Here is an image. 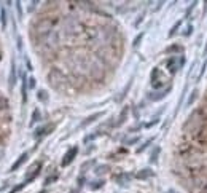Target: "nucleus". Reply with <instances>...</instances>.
Wrapping results in <instances>:
<instances>
[{"mask_svg": "<svg viewBox=\"0 0 207 193\" xmlns=\"http://www.w3.org/2000/svg\"><path fill=\"white\" fill-rule=\"evenodd\" d=\"M177 59H178V56H172V58L167 61V69H169V72H171V74L177 72V69H178V67H182L180 64H175Z\"/></svg>", "mask_w": 207, "mask_h": 193, "instance_id": "obj_3", "label": "nucleus"}, {"mask_svg": "<svg viewBox=\"0 0 207 193\" xmlns=\"http://www.w3.org/2000/svg\"><path fill=\"white\" fill-rule=\"evenodd\" d=\"M94 161H88V163H85V164H83V166H81V171H86L89 166H91V164H92Z\"/></svg>", "mask_w": 207, "mask_h": 193, "instance_id": "obj_14", "label": "nucleus"}, {"mask_svg": "<svg viewBox=\"0 0 207 193\" xmlns=\"http://www.w3.org/2000/svg\"><path fill=\"white\" fill-rule=\"evenodd\" d=\"M38 115H40V113H38V109H35V110H34V115H32V121H31V125H34L35 121H38Z\"/></svg>", "mask_w": 207, "mask_h": 193, "instance_id": "obj_8", "label": "nucleus"}, {"mask_svg": "<svg viewBox=\"0 0 207 193\" xmlns=\"http://www.w3.org/2000/svg\"><path fill=\"white\" fill-rule=\"evenodd\" d=\"M40 193H45V191H40Z\"/></svg>", "mask_w": 207, "mask_h": 193, "instance_id": "obj_18", "label": "nucleus"}, {"mask_svg": "<svg viewBox=\"0 0 207 193\" xmlns=\"http://www.w3.org/2000/svg\"><path fill=\"white\" fill-rule=\"evenodd\" d=\"M137 141H139V137H132V139H129V141H126V144H128V145H132V144H135Z\"/></svg>", "mask_w": 207, "mask_h": 193, "instance_id": "obj_15", "label": "nucleus"}, {"mask_svg": "<svg viewBox=\"0 0 207 193\" xmlns=\"http://www.w3.org/2000/svg\"><path fill=\"white\" fill-rule=\"evenodd\" d=\"M105 171H108V166H99L97 169H96V174H102Z\"/></svg>", "mask_w": 207, "mask_h": 193, "instance_id": "obj_11", "label": "nucleus"}, {"mask_svg": "<svg viewBox=\"0 0 207 193\" xmlns=\"http://www.w3.org/2000/svg\"><path fill=\"white\" fill-rule=\"evenodd\" d=\"M58 177H59V174H58V172H54L53 176H49L46 181H45V185H49V184H53V182H56V181H58Z\"/></svg>", "mask_w": 207, "mask_h": 193, "instance_id": "obj_7", "label": "nucleus"}, {"mask_svg": "<svg viewBox=\"0 0 207 193\" xmlns=\"http://www.w3.org/2000/svg\"><path fill=\"white\" fill-rule=\"evenodd\" d=\"M124 118H126V109L123 110V113H121V117H120V121H118V125H121V123L124 121Z\"/></svg>", "mask_w": 207, "mask_h": 193, "instance_id": "obj_13", "label": "nucleus"}, {"mask_svg": "<svg viewBox=\"0 0 207 193\" xmlns=\"http://www.w3.org/2000/svg\"><path fill=\"white\" fill-rule=\"evenodd\" d=\"M2 26H3V29H5V26H7V13H5V10L2 11Z\"/></svg>", "mask_w": 207, "mask_h": 193, "instance_id": "obj_12", "label": "nucleus"}, {"mask_svg": "<svg viewBox=\"0 0 207 193\" xmlns=\"http://www.w3.org/2000/svg\"><path fill=\"white\" fill-rule=\"evenodd\" d=\"M27 157H29V152H24V153H22V155H21V157H19V158H18V160L15 161V163H13V164H11V168H10V171L13 172V171H16L18 168H21V166H22V164L26 163Z\"/></svg>", "mask_w": 207, "mask_h": 193, "instance_id": "obj_2", "label": "nucleus"}, {"mask_svg": "<svg viewBox=\"0 0 207 193\" xmlns=\"http://www.w3.org/2000/svg\"><path fill=\"white\" fill-rule=\"evenodd\" d=\"M16 81V67H15V62H11V74H10V86L13 88Z\"/></svg>", "mask_w": 207, "mask_h": 193, "instance_id": "obj_6", "label": "nucleus"}, {"mask_svg": "<svg viewBox=\"0 0 207 193\" xmlns=\"http://www.w3.org/2000/svg\"><path fill=\"white\" fill-rule=\"evenodd\" d=\"M29 86H31V89L35 88V78H31V80H29Z\"/></svg>", "mask_w": 207, "mask_h": 193, "instance_id": "obj_17", "label": "nucleus"}, {"mask_svg": "<svg viewBox=\"0 0 207 193\" xmlns=\"http://www.w3.org/2000/svg\"><path fill=\"white\" fill-rule=\"evenodd\" d=\"M102 185H104V181H99V182H92L91 188H92V190H96V188H101Z\"/></svg>", "mask_w": 207, "mask_h": 193, "instance_id": "obj_10", "label": "nucleus"}, {"mask_svg": "<svg viewBox=\"0 0 207 193\" xmlns=\"http://www.w3.org/2000/svg\"><path fill=\"white\" fill-rule=\"evenodd\" d=\"M153 176H155V172L151 171V169H142L140 172L135 174L137 179H148V177H153Z\"/></svg>", "mask_w": 207, "mask_h": 193, "instance_id": "obj_5", "label": "nucleus"}, {"mask_svg": "<svg viewBox=\"0 0 207 193\" xmlns=\"http://www.w3.org/2000/svg\"><path fill=\"white\" fill-rule=\"evenodd\" d=\"M77 153H78V147H72L70 150H67V153H65L64 158H62V166H64V168L68 166V164H70V163L75 160Z\"/></svg>", "mask_w": 207, "mask_h": 193, "instance_id": "obj_1", "label": "nucleus"}, {"mask_svg": "<svg viewBox=\"0 0 207 193\" xmlns=\"http://www.w3.org/2000/svg\"><path fill=\"white\" fill-rule=\"evenodd\" d=\"M54 128V125H48V126H43V128H38L35 133H34V137L35 139H38L40 136H43V134H48V131H51Z\"/></svg>", "mask_w": 207, "mask_h": 193, "instance_id": "obj_4", "label": "nucleus"}, {"mask_svg": "<svg viewBox=\"0 0 207 193\" xmlns=\"http://www.w3.org/2000/svg\"><path fill=\"white\" fill-rule=\"evenodd\" d=\"M38 99H40V101H46V98H45V93H43V91H40V93H38Z\"/></svg>", "mask_w": 207, "mask_h": 193, "instance_id": "obj_16", "label": "nucleus"}, {"mask_svg": "<svg viewBox=\"0 0 207 193\" xmlns=\"http://www.w3.org/2000/svg\"><path fill=\"white\" fill-rule=\"evenodd\" d=\"M26 185H27V184H26V182H22L21 185H16V187H15V188H13V190H11L10 193H16V191H19V190H22V188H24Z\"/></svg>", "mask_w": 207, "mask_h": 193, "instance_id": "obj_9", "label": "nucleus"}]
</instances>
